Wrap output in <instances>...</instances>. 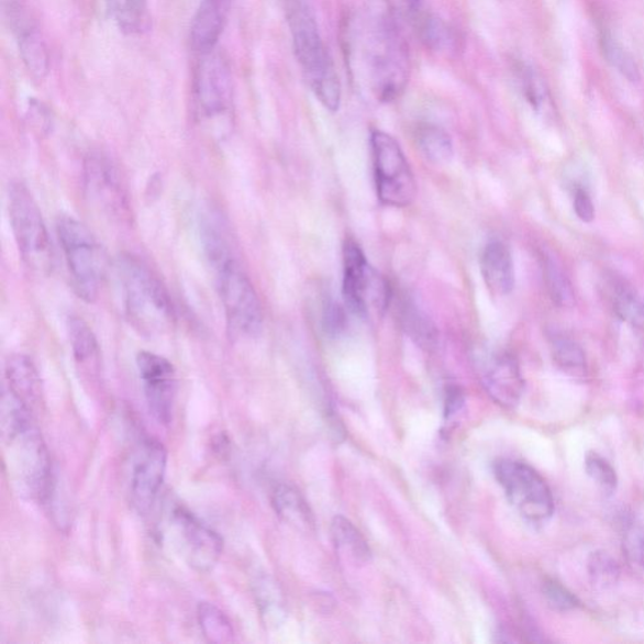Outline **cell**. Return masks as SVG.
I'll list each match as a JSON object with an SVG mask.
<instances>
[{"label": "cell", "instance_id": "cell-1", "mask_svg": "<svg viewBox=\"0 0 644 644\" xmlns=\"http://www.w3.org/2000/svg\"><path fill=\"white\" fill-rule=\"evenodd\" d=\"M359 58L365 81L379 102H393L409 80V52L395 20L373 16L359 34Z\"/></svg>", "mask_w": 644, "mask_h": 644}, {"label": "cell", "instance_id": "cell-2", "mask_svg": "<svg viewBox=\"0 0 644 644\" xmlns=\"http://www.w3.org/2000/svg\"><path fill=\"white\" fill-rule=\"evenodd\" d=\"M286 10L295 56L302 74L322 107L336 112L341 109L342 85L315 15L304 0H289Z\"/></svg>", "mask_w": 644, "mask_h": 644}, {"label": "cell", "instance_id": "cell-3", "mask_svg": "<svg viewBox=\"0 0 644 644\" xmlns=\"http://www.w3.org/2000/svg\"><path fill=\"white\" fill-rule=\"evenodd\" d=\"M116 269L130 324L144 335L168 332L174 324V308L160 278L132 255L121 256Z\"/></svg>", "mask_w": 644, "mask_h": 644}, {"label": "cell", "instance_id": "cell-4", "mask_svg": "<svg viewBox=\"0 0 644 644\" xmlns=\"http://www.w3.org/2000/svg\"><path fill=\"white\" fill-rule=\"evenodd\" d=\"M213 269L231 332L238 336H256L264 325L263 304L255 286L240 265L234 251L209 259Z\"/></svg>", "mask_w": 644, "mask_h": 644}, {"label": "cell", "instance_id": "cell-5", "mask_svg": "<svg viewBox=\"0 0 644 644\" xmlns=\"http://www.w3.org/2000/svg\"><path fill=\"white\" fill-rule=\"evenodd\" d=\"M57 234L63 247L69 278L78 298L93 302L107 277V256L86 225L74 216H60Z\"/></svg>", "mask_w": 644, "mask_h": 644}, {"label": "cell", "instance_id": "cell-6", "mask_svg": "<svg viewBox=\"0 0 644 644\" xmlns=\"http://www.w3.org/2000/svg\"><path fill=\"white\" fill-rule=\"evenodd\" d=\"M8 211L16 246L24 264L34 273L51 271L54 255L41 209L27 187L13 182L8 196Z\"/></svg>", "mask_w": 644, "mask_h": 644}, {"label": "cell", "instance_id": "cell-7", "mask_svg": "<svg viewBox=\"0 0 644 644\" xmlns=\"http://www.w3.org/2000/svg\"><path fill=\"white\" fill-rule=\"evenodd\" d=\"M343 295L346 307L360 318L381 317L391 291L386 278L374 268L358 242L346 240L343 247Z\"/></svg>", "mask_w": 644, "mask_h": 644}, {"label": "cell", "instance_id": "cell-8", "mask_svg": "<svg viewBox=\"0 0 644 644\" xmlns=\"http://www.w3.org/2000/svg\"><path fill=\"white\" fill-rule=\"evenodd\" d=\"M370 144L379 202L393 208L411 206L417 197V181L402 147L381 130L373 132Z\"/></svg>", "mask_w": 644, "mask_h": 644}, {"label": "cell", "instance_id": "cell-9", "mask_svg": "<svg viewBox=\"0 0 644 644\" xmlns=\"http://www.w3.org/2000/svg\"><path fill=\"white\" fill-rule=\"evenodd\" d=\"M495 476L522 518L542 524L553 517L555 503L551 487L533 467L501 459L495 465Z\"/></svg>", "mask_w": 644, "mask_h": 644}, {"label": "cell", "instance_id": "cell-10", "mask_svg": "<svg viewBox=\"0 0 644 644\" xmlns=\"http://www.w3.org/2000/svg\"><path fill=\"white\" fill-rule=\"evenodd\" d=\"M196 103L200 118L209 123L231 115L232 73L227 60L215 51L202 56L196 75Z\"/></svg>", "mask_w": 644, "mask_h": 644}, {"label": "cell", "instance_id": "cell-11", "mask_svg": "<svg viewBox=\"0 0 644 644\" xmlns=\"http://www.w3.org/2000/svg\"><path fill=\"white\" fill-rule=\"evenodd\" d=\"M170 522L190 567L199 573L213 569L223 553L219 533L181 504L174 508Z\"/></svg>", "mask_w": 644, "mask_h": 644}, {"label": "cell", "instance_id": "cell-12", "mask_svg": "<svg viewBox=\"0 0 644 644\" xmlns=\"http://www.w3.org/2000/svg\"><path fill=\"white\" fill-rule=\"evenodd\" d=\"M84 177L87 196L102 212L120 221L130 219L129 196L123 178L108 156L100 153L87 156Z\"/></svg>", "mask_w": 644, "mask_h": 644}, {"label": "cell", "instance_id": "cell-13", "mask_svg": "<svg viewBox=\"0 0 644 644\" xmlns=\"http://www.w3.org/2000/svg\"><path fill=\"white\" fill-rule=\"evenodd\" d=\"M136 365L151 414L159 424H170L177 398L176 368L167 358L152 352L138 353Z\"/></svg>", "mask_w": 644, "mask_h": 644}, {"label": "cell", "instance_id": "cell-14", "mask_svg": "<svg viewBox=\"0 0 644 644\" xmlns=\"http://www.w3.org/2000/svg\"><path fill=\"white\" fill-rule=\"evenodd\" d=\"M168 466V451L155 438L143 441L133 465L132 501L138 513L145 515L154 507Z\"/></svg>", "mask_w": 644, "mask_h": 644}, {"label": "cell", "instance_id": "cell-15", "mask_svg": "<svg viewBox=\"0 0 644 644\" xmlns=\"http://www.w3.org/2000/svg\"><path fill=\"white\" fill-rule=\"evenodd\" d=\"M4 10L23 64L34 78L43 80L48 73V52L38 24L16 0H8Z\"/></svg>", "mask_w": 644, "mask_h": 644}, {"label": "cell", "instance_id": "cell-16", "mask_svg": "<svg viewBox=\"0 0 644 644\" xmlns=\"http://www.w3.org/2000/svg\"><path fill=\"white\" fill-rule=\"evenodd\" d=\"M482 386L496 403L515 408L524 395L525 381L520 365L509 353L485 356L480 365Z\"/></svg>", "mask_w": 644, "mask_h": 644}, {"label": "cell", "instance_id": "cell-17", "mask_svg": "<svg viewBox=\"0 0 644 644\" xmlns=\"http://www.w3.org/2000/svg\"><path fill=\"white\" fill-rule=\"evenodd\" d=\"M233 0H200L197 12L191 21V47L200 56L211 54L227 24Z\"/></svg>", "mask_w": 644, "mask_h": 644}, {"label": "cell", "instance_id": "cell-18", "mask_svg": "<svg viewBox=\"0 0 644 644\" xmlns=\"http://www.w3.org/2000/svg\"><path fill=\"white\" fill-rule=\"evenodd\" d=\"M481 275L493 296L504 298L515 287V265L510 248L502 241L487 243L480 258Z\"/></svg>", "mask_w": 644, "mask_h": 644}, {"label": "cell", "instance_id": "cell-19", "mask_svg": "<svg viewBox=\"0 0 644 644\" xmlns=\"http://www.w3.org/2000/svg\"><path fill=\"white\" fill-rule=\"evenodd\" d=\"M5 388L33 412L42 403L43 389L36 365L29 356L12 355L5 364Z\"/></svg>", "mask_w": 644, "mask_h": 644}, {"label": "cell", "instance_id": "cell-20", "mask_svg": "<svg viewBox=\"0 0 644 644\" xmlns=\"http://www.w3.org/2000/svg\"><path fill=\"white\" fill-rule=\"evenodd\" d=\"M67 332L78 367L92 374L98 373L100 368V346L90 325L81 318L69 317Z\"/></svg>", "mask_w": 644, "mask_h": 644}, {"label": "cell", "instance_id": "cell-21", "mask_svg": "<svg viewBox=\"0 0 644 644\" xmlns=\"http://www.w3.org/2000/svg\"><path fill=\"white\" fill-rule=\"evenodd\" d=\"M399 322L411 341L425 351L438 344V330L426 313L411 300L399 304Z\"/></svg>", "mask_w": 644, "mask_h": 644}, {"label": "cell", "instance_id": "cell-22", "mask_svg": "<svg viewBox=\"0 0 644 644\" xmlns=\"http://www.w3.org/2000/svg\"><path fill=\"white\" fill-rule=\"evenodd\" d=\"M111 20L129 36H137L151 27V10L147 0H104Z\"/></svg>", "mask_w": 644, "mask_h": 644}, {"label": "cell", "instance_id": "cell-23", "mask_svg": "<svg viewBox=\"0 0 644 644\" xmlns=\"http://www.w3.org/2000/svg\"><path fill=\"white\" fill-rule=\"evenodd\" d=\"M332 533L336 549L347 560L355 565L368 564L371 559V552L368 542L365 541L360 531L356 529L351 520L344 517H336L333 520Z\"/></svg>", "mask_w": 644, "mask_h": 644}, {"label": "cell", "instance_id": "cell-24", "mask_svg": "<svg viewBox=\"0 0 644 644\" xmlns=\"http://www.w3.org/2000/svg\"><path fill=\"white\" fill-rule=\"evenodd\" d=\"M273 504L277 515L291 525L309 529L313 524L307 501L303 500L298 490L289 485L276 487Z\"/></svg>", "mask_w": 644, "mask_h": 644}, {"label": "cell", "instance_id": "cell-25", "mask_svg": "<svg viewBox=\"0 0 644 644\" xmlns=\"http://www.w3.org/2000/svg\"><path fill=\"white\" fill-rule=\"evenodd\" d=\"M553 360L563 373L573 378H585L588 365L585 351L571 337L555 334L551 337Z\"/></svg>", "mask_w": 644, "mask_h": 644}, {"label": "cell", "instance_id": "cell-26", "mask_svg": "<svg viewBox=\"0 0 644 644\" xmlns=\"http://www.w3.org/2000/svg\"><path fill=\"white\" fill-rule=\"evenodd\" d=\"M415 138L418 147L431 163L445 165L454 159V143L446 130L425 124L418 127Z\"/></svg>", "mask_w": 644, "mask_h": 644}, {"label": "cell", "instance_id": "cell-27", "mask_svg": "<svg viewBox=\"0 0 644 644\" xmlns=\"http://www.w3.org/2000/svg\"><path fill=\"white\" fill-rule=\"evenodd\" d=\"M414 23L426 48L441 55H449L457 49L456 33L438 16L422 13Z\"/></svg>", "mask_w": 644, "mask_h": 644}, {"label": "cell", "instance_id": "cell-28", "mask_svg": "<svg viewBox=\"0 0 644 644\" xmlns=\"http://www.w3.org/2000/svg\"><path fill=\"white\" fill-rule=\"evenodd\" d=\"M197 617L200 630L208 642L224 644L236 640V632H234L230 618L215 604L199 603Z\"/></svg>", "mask_w": 644, "mask_h": 644}, {"label": "cell", "instance_id": "cell-29", "mask_svg": "<svg viewBox=\"0 0 644 644\" xmlns=\"http://www.w3.org/2000/svg\"><path fill=\"white\" fill-rule=\"evenodd\" d=\"M612 303L618 318L644 333V298L632 286L625 282L614 284Z\"/></svg>", "mask_w": 644, "mask_h": 644}, {"label": "cell", "instance_id": "cell-30", "mask_svg": "<svg viewBox=\"0 0 644 644\" xmlns=\"http://www.w3.org/2000/svg\"><path fill=\"white\" fill-rule=\"evenodd\" d=\"M544 278L552 300L559 308L569 309L576 303V292L559 260L552 255L543 256Z\"/></svg>", "mask_w": 644, "mask_h": 644}, {"label": "cell", "instance_id": "cell-31", "mask_svg": "<svg viewBox=\"0 0 644 644\" xmlns=\"http://www.w3.org/2000/svg\"><path fill=\"white\" fill-rule=\"evenodd\" d=\"M586 471L590 480L604 493L612 495L615 492L618 476L613 466L606 458L596 454V452H590L586 457Z\"/></svg>", "mask_w": 644, "mask_h": 644}, {"label": "cell", "instance_id": "cell-32", "mask_svg": "<svg viewBox=\"0 0 644 644\" xmlns=\"http://www.w3.org/2000/svg\"><path fill=\"white\" fill-rule=\"evenodd\" d=\"M603 51L608 63L615 67L618 71L629 78L632 82H637L640 80V69L637 65H635L631 55L626 54L621 45H618L615 40L606 36L603 38Z\"/></svg>", "mask_w": 644, "mask_h": 644}, {"label": "cell", "instance_id": "cell-33", "mask_svg": "<svg viewBox=\"0 0 644 644\" xmlns=\"http://www.w3.org/2000/svg\"><path fill=\"white\" fill-rule=\"evenodd\" d=\"M623 553L631 567L644 574V525L633 524L625 530Z\"/></svg>", "mask_w": 644, "mask_h": 644}, {"label": "cell", "instance_id": "cell-34", "mask_svg": "<svg viewBox=\"0 0 644 644\" xmlns=\"http://www.w3.org/2000/svg\"><path fill=\"white\" fill-rule=\"evenodd\" d=\"M520 82L531 107L535 110H541L547 99V92L541 76L533 68L524 66L520 68Z\"/></svg>", "mask_w": 644, "mask_h": 644}, {"label": "cell", "instance_id": "cell-35", "mask_svg": "<svg viewBox=\"0 0 644 644\" xmlns=\"http://www.w3.org/2000/svg\"><path fill=\"white\" fill-rule=\"evenodd\" d=\"M543 593L547 604L555 609V611L568 612L579 606L578 598L560 585L559 581L553 579L546 580L543 586Z\"/></svg>", "mask_w": 644, "mask_h": 644}, {"label": "cell", "instance_id": "cell-36", "mask_svg": "<svg viewBox=\"0 0 644 644\" xmlns=\"http://www.w3.org/2000/svg\"><path fill=\"white\" fill-rule=\"evenodd\" d=\"M590 576L598 586L607 587L615 582L618 574L617 564L608 555L600 553L591 556L589 562Z\"/></svg>", "mask_w": 644, "mask_h": 644}, {"label": "cell", "instance_id": "cell-37", "mask_svg": "<svg viewBox=\"0 0 644 644\" xmlns=\"http://www.w3.org/2000/svg\"><path fill=\"white\" fill-rule=\"evenodd\" d=\"M574 212L581 222L590 223L596 219V207L586 188L579 187L574 191Z\"/></svg>", "mask_w": 644, "mask_h": 644}, {"label": "cell", "instance_id": "cell-38", "mask_svg": "<svg viewBox=\"0 0 644 644\" xmlns=\"http://www.w3.org/2000/svg\"><path fill=\"white\" fill-rule=\"evenodd\" d=\"M390 10L400 19L415 22L421 13V0H387Z\"/></svg>", "mask_w": 644, "mask_h": 644}, {"label": "cell", "instance_id": "cell-39", "mask_svg": "<svg viewBox=\"0 0 644 644\" xmlns=\"http://www.w3.org/2000/svg\"><path fill=\"white\" fill-rule=\"evenodd\" d=\"M325 326L330 334H338L344 327V311L336 303H327L324 313Z\"/></svg>", "mask_w": 644, "mask_h": 644}]
</instances>
